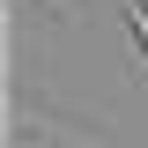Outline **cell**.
<instances>
[{
    "label": "cell",
    "instance_id": "6da1fadb",
    "mask_svg": "<svg viewBox=\"0 0 148 148\" xmlns=\"http://www.w3.org/2000/svg\"><path fill=\"white\" fill-rule=\"evenodd\" d=\"M126 22H133V37H141V52H148V8H126Z\"/></svg>",
    "mask_w": 148,
    "mask_h": 148
},
{
    "label": "cell",
    "instance_id": "7a4b0ae2",
    "mask_svg": "<svg viewBox=\"0 0 148 148\" xmlns=\"http://www.w3.org/2000/svg\"><path fill=\"white\" fill-rule=\"evenodd\" d=\"M126 8H148V0H126Z\"/></svg>",
    "mask_w": 148,
    "mask_h": 148
}]
</instances>
